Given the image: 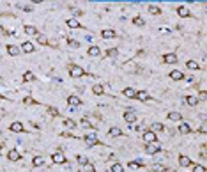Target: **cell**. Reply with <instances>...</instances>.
<instances>
[{"label": "cell", "instance_id": "603a6c76", "mask_svg": "<svg viewBox=\"0 0 207 172\" xmlns=\"http://www.w3.org/2000/svg\"><path fill=\"white\" fill-rule=\"evenodd\" d=\"M7 53L9 55H18L20 53V48L16 45H7Z\"/></svg>", "mask_w": 207, "mask_h": 172}, {"label": "cell", "instance_id": "7bdbcfd3", "mask_svg": "<svg viewBox=\"0 0 207 172\" xmlns=\"http://www.w3.org/2000/svg\"><path fill=\"white\" fill-rule=\"evenodd\" d=\"M193 172H205L204 165H193Z\"/></svg>", "mask_w": 207, "mask_h": 172}, {"label": "cell", "instance_id": "74e56055", "mask_svg": "<svg viewBox=\"0 0 207 172\" xmlns=\"http://www.w3.org/2000/svg\"><path fill=\"white\" fill-rule=\"evenodd\" d=\"M76 160H78V163H80V165H82V167H83V165H87V163H89V160H87V158H85V156H82V155H78V156H76Z\"/></svg>", "mask_w": 207, "mask_h": 172}, {"label": "cell", "instance_id": "30bf717a", "mask_svg": "<svg viewBox=\"0 0 207 172\" xmlns=\"http://www.w3.org/2000/svg\"><path fill=\"white\" fill-rule=\"evenodd\" d=\"M135 98H138L140 101H144V103H145V101H149V99H151V94H149L147 91H136V96H135Z\"/></svg>", "mask_w": 207, "mask_h": 172}, {"label": "cell", "instance_id": "4dcf8cb0", "mask_svg": "<svg viewBox=\"0 0 207 172\" xmlns=\"http://www.w3.org/2000/svg\"><path fill=\"white\" fill-rule=\"evenodd\" d=\"M36 39H37L39 45H48V37L43 36V34H37V36H36Z\"/></svg>", "mask_w": 207, "mask_h": 172}, {"label": "cell", "instance_id": "b9f144b4", "mask_svg": "<svg viewBox=\"0 0 207 172\" xmlns=\"http://www.w3.org/2000/svg\"><path fill=\"white\" fill-rule=\"evenodd\" d=\"M23 103H25V105H36L37 101H34L30 96H27V98H23Z\"/></svg>", "mask_w": 207, "mask_h": 172}, {"label": "cell", "instance_id": "5b68a950", "mask_svg": "<svg viewBox=\"0 0 207 172\" xmlns=\"http://www.w3.org/2000/svg\"><path fill=\"white\" fill-rule=\"evenodd\" d=\"M34 50H36V46L32 45L30 41H25V43L21 45V48H20V52H25V53H32Z\"/></svg>", "mask_w": 207, "mask_h": 172}, {"label": "cell", "instance_id": "ba28073f", "mask_svg": "<svg viewBox=\"0 0 207 172\" xmlns=\"http://www.w3.org/2000/svg\"><path fill=\"white\" fill-rule=\"evenodd\" d=\"M144 140H145L147 144H154V142H156V133L151 131V130H149V131H144Z\"/></svg>", "mask_w": 207, "mask_h": 172}, {"label": "cell", "instance_id": "ac0fdd59", "mask_svg": "<svg viewBox=\"0 0 207 172\" xmlns=\"http://www.w3.org/2000/svg\"><path fill=\"white\" fill-rule=\"evenodd\" d=\"M179 163H181V167H190V165H193V162H191L188 156H184V155L179 158Z\"/></svg>", "mask_w": 207, "mask_h": 172}, {"label": "cell", "instance_id": "f1b7e54d", "mask_svg": "<svg viewBox=\"0 0 207 172\" xmlns=\"http://www.w3.org/2000/svg\"><path fill=\"white\" fill-rule=\"evenodd\" d=\"M168 119H170V121H179V122H181L182 115H181L179 112H170V114H168Z\"/></svg>", "mask_w": 207, "mask_h": 172}, {"label": "cell", "instance_id": "277c9868", "mask_svg": "<svg viewBox=\"0 0 207 172\" xmlns=\"http://www.w3.org/2000/svg\"><path fill=\"white\" fill-rule=\"evenodd\" d=\"M136 119H138V115H136V112H135V110H126V112H124V121H126V122L133 124Z\"/></svg>", "mask_w": 207, "mask_h": 172}, {"label": "cell", "instance_id": "484cf974", "mask_svg": "<svg viewBox=\"0 0 207 172\" xmlns=\"http://www.w3.org/2000/svg\"><path fill=\"white\" fill-rule=\"evenodd\" d=\"M99 53H101L99 46H89V55H92V57H98Z\"/></svg>", "mask_w": 207, "mask_h": 172}, {"label": "cell", "instance_id": "7c38bea8", "mask_svg": "<svg viewBox=\"0 0 207 172\" xmlns=\"http://www.w3.org/2000/svg\"><path fill=\"white\" fill-rule=\"evenodd\" d=\"M66 23H67L69 29H80V27H82V25H80V21H78L76 18H67Z\"/></svg>", "mask_w": 207, "mask_h": 172}, {"label": "cell", "instance_id": "d4e9b609", "mask_svg": "<svg viewBox=\"0 0 207 172\" xmlns=\"http://www.w3.org/2000/svg\"><path fill=\"white\" fill-rule=\"evenodd\" d=\"M36 80V75L32 71H25V75H23V82H34Z\"/></svg>", "mask_w": 207, "mask_h": 172}, {"label": "cell", "instance_id": "9a60e30c", "mask_svg": "<svg viewBox=\"0 0 207 172\" xmlns=\"http://www.w3.org/2000/svg\"><path fill=\"white\" fill-rule=\"evenodd\" d=\"M179 131L182 133V135H186V133H191V128H190V124H186V122H179Z\"/></svg>", "mask_w": 207, "mask_h": 172}, {"label": "cell", "instance_id": "ffe728a7", "mask_svg": "<svg viewBox=\"0 0 207 172\" xmlns=\"http://www.w3.org/2000/svg\"><path fill=\"white\" fill-rule=\"evenodd\" d=\"M92 92H94L96 96H101L105 92V87H103V85H99V83H96L94 87H92Z\"/></svg>", "mask_w": 207, "mask_h": 172}, {"label": "cell", "instance_id": "7dc6e473", "mask_svg": "<svg viewBox=\"0 0 207 172\" xmlns=\"http://www.w3.org/2000/svg\"><path fill=\"white\" fill-rule=\"evenodd\" d=\"M73 13H75V14H76V16H82V14H83V13H82V11H80V9H73Z\"/></svg>", "mask_w": 207, "mask_h": 172}, {"label": "cell", "instance_id": "e0dca14e", "mask_svg": "<svg viewBox=\"0 0 207 172\" xmlns=\"http://www.w3.org/2000/svg\"><path fill=\"white\" fill-rule=\"evenodd\" d=\"M170 78L172 80H182L184 78V73L179 71V69H174V71H170Z\"/></svg>", "mask_w": 207, "mask_h": 172}, {"label": "cell", "instance_id": "8992f818", "mask_svg": "<svg viewBox=\"0 0 207 172\" xmlns=\"http://www.w3.org/2000/svg\"><path fill=\"white\" fill-rule=\"evenodd\" d=\"M11 131H14V133H23V131H25V128H23V124H21L20 121H14V122H11Z\"/></svg>", "mask_w": 207, "mask_h": 172}, {"label": "cell", "instance_id": "52a82bcc", "mask_svg": "<svg viewBox=\"0 0 207 172\" xmlns=\"http://www.w3.org/2000/svg\"><path fill=\"white\" fill-rule=\"evenodd\" d=\"M145 151H147V155H156V153L161 151V145H158L156 142H154V144H149V145L145 147Z\"/></svg>", "mask_w": 207, "mask_h": 172}, {"label": "cell", "instance_id": "8d00e7d4", "mask_svg": "<svg viewBox=\"0 0 207 172\" xmlns=\"http://www.w3.org/2000/svg\"><path fill=\"white\" fill-rule=\"evenodd\" d=\"M149 13L151 14H161V9L158 6H149Z\"/></svg>", "mask_w": 207, "mask_h": 172}, {"label": "cell", "instance_id": "cb8c5ba5", "mask_svg": "<svg viewBox=\"0 0 207 172\" xmlns=\"http://www.w3.org/2000/svg\"><path fill=\"white\" fill-rule=\"evenodd\" d=\"M108 135H110V137H121V135H122V130H121V128H110Z\"/></svg>", "mask_w": 207, "mask_h": 172}, {"label": "cell", "instance_id": "bcb514c9", "mask_svg": "<svg viewBox=\"0 0 207 172\" xmlns=\"http://www.w3.org/2000/svg\"><path fill=\"white\" fill-rule=\"evenodd\" d=\"M205 130H207V126H205V122L200 126V133H205Z\"/></svg>", "mask_w": 207, "mask_h": 172}, {"label": "cell", "instance_id": "5bb4252c", "mask_svg": "<svg viewBox=\"0 0 207 172\" xmlns=\"http://www.w3.org/2000/svg\"><path fill=\"white\" fill-rule=\"evenodd\" d=\"M163 60H165L167 64H175V62H177V55H175V53H165V55H163Z\"/></svg>", "mask_w": 207, "mask_h": 172}, {"label": "cell", "instance_id": "c3c4849f", "mask_svg": "<svg viewBox=\"0 0 207 172\" xmlns=\"http://www.w3.org/2000/svg\"><path fill=\"white\" fill-rule=\"evenodd\" d=\"M205 98H207V94H205V91H202V92H200V99L205 101Z\"/></svg>", "mask_w": 207, "mask_h": 172}, {"label": "cell", "instance_id": "44dd1931", "mask_svg": "<svg viewBox=\"0 0 207 172\" xmlns=\"http://www.w3.org/2000/svg\"><path fill=\"white\" fill-rule=\"evenodd\" d=\"M165 130V126L163 124H161V122H152V126H151V131H163Z\"/></svg>", "mask_w": 207, "mask_h": 172}, {"label": "cell", "instance_id": "2e32d148", "mask_svg": "<svg viewBox=\"0 0 207 172\" xmlns=\"http://www.w3.org/2000/svg\"><path fill=\"white\" fill-rule=\"evenodd\" d=\"M67 103L71 105L73 108H76V106H78L82 101H80V98H78V96H69V98H67Z\"/></svg>", "mask_w": 207, "mask_h": 172}, {"label": "cell", "instance_id": "7a4b0ae2", "mask_svg": "<svg viewBox=\"0 0 207 172\" xmlns=\"http://www.w3.org/2000/svg\"><path fill=\"white\" fill-rule=\"evenodd\" d=\"M69 75H71L73 78H80V76L85 75V71L80 66H76V64H69Z\"/></svg>", "mask_w": 207, "mask_h": 172}, {"label": "cell", "instance_id": "3957f363", "mask_svg": "<svg viewBox=\"0 0 207 172\" xmlns=\"http://www.w3.org/2000/svg\"><path fill=\"white\" fill-rule=\"evenodd\" d=\"M52 160H53V163H57V165H64V163H66V156L62 155V151H55V153L52 155Z\"/></svg>", "mask_w": 207, "mask_h": 172}, {"label": "cell", "instance_id": "8fae6325", "mask_svg": "<svg viewBox=\"0 0 207 172\" xmlns=\"http://www.w3.org/2000/svg\"><path fill=\"white\" fill-rule=\"evenodd\" d=\"M7 158H9L11 162H18V160H21V155L16 151V149H11V151L7 153Z\"/></svg>", "mask_w": 207, "mask_h": 172}, {"label": "cell", "instance_id": "d6a6232c", "mask_svg": "<svg viewBox=\"0 0 207 172\" xmlns=\"http://www.w3.org/2000/svg\"><path fill=\"white\" fill-rule=\"evenodd\" d=\"M110 170H112V172H124V167H122L121 163H113Z\"/></svg>", "mask_w": 207, "mask_h": 172}, {"label": "cell", "instance_id": "f546056e", "mask_svg": "<svg viewBox=\"0 0 207 172\" xmlns=\"http://www.w3.org/2000/svg\"><path fill=\"white\" fill-rule=\"evenodd\" d=\"M152 170H154V172H167V167L161 165V163H154V165H152Z\"/></svg>", "mask_w": 207, "mask_h": 172}, {"label": "cell", "instance_id": "f907efd6", "mask_svg": "<svg viewBox=\"0 0 207 172\" xmlns=\"http://www.w3.org/2000/svg\"><path fill=\"white\" fill-rule=\"evenodd\" d=\"M0 96H2V94H0Z\"/></svg>", "mask_w": 207, "mask_h": 172}, {"label": "cell", "instance_id": "1f68e13d", "mask_svg": "<svg viewBox=\"0 0 207 172\" xmlns=\"http://www.w3.org/2000/svg\"><path fill=\"white\" fill-rule=\"evenodd\" d=\"M80 172H96V167L89 162L87 165H83V170H80Z\"/></svg>", "mask_w": 207, "mask_h": 172}, {"label": "cell", "instance_id": "681fc988", "mask_svg": "<svg viewBox=\"0 0 207 172\" xmlns=\"http://www.w3.org/2000/svg\"><path fill=\"white\" fill-rule=\"evenodd\" d=\"M108 55H117V50H115V48L113 50H108Z\"/></svg>", "mask_w": 207, "mask_h": 172}, {"label": "cell", "instance_id": "83f0119b", "mask_svg": "<svg viewBox=\"0 0 207 172\" xmlns=\"http://www.w3.org/2000/svg\"><path fill=\"white\" fill-rule=\"evenodd\" d=\"M32 165H34V167H41V165H44V158H43V156H34Z\"/></svg>", "mask_w": 207, "mask_h": 172}, {"label": "cell", "instance_id": "d590c367", "mask_svg": "<svg viewBox=\"0 0 207 172\" xmlns=\"http://www.w3.org/2000/svg\"><path fill=\"white\" fill-rule=\"evenodd\" d=\"M80 126H82V128H87V130H92V124H90V121H87V119H82V121H80Z\"/></svg>", "mask_w": 207, "mask_h": 172}, {"label": "cell", "instance_id": "e575fe53", "mask_svg": "<svg viewBox=\"0 0 207 172\" xmlns=\"http://www.w3.org/2000/svg\"><path fill=\"white\" fill-rule=\"evenodd\" d=\"M186 66H188V69H198V62H195V60H188L186 62Z\"/></svg>", "mask_w": 207, "mask_h": 172}, {"label": "cell", "instance_id": "f6af8a7d", "mask_svg": "<svg viewBox=\"0 0 207 172\" xmlns=\"http://www.w3.org/2000/svg\"><path fill=\"white\" fill-rule=\"evenodd\" d=\"M69 46H73V48H78V46H80V43H78V41H69Z\"/></svg>", "mask_w": 207, "mask_h": 172}, {"label": "cell", "instance_id": "6da1fadb", "mask_svg": "<svg viewBox=\"0 0 207 172\" xmlns=\"http://www.w3.org/2000/svg\"><path fill=\"white\" fill-rule=\"evenodd\" d=\"M85 142H87L89 147H92V145H99V144H101L99 138H98V133H96V131H89V133L85 135Z\"/></svg>", "mask_w": 207, "mask_h": 172}, {"label": "cell", "instance_id": "4fadbf2b", "mask_svg": "<svg viewBox=\"0 0 207 172\" xmlns=\"http://www.w3.org/2000/svg\"><path fill=\"white\" fill-rule=\"evenodd\" d=\"M177 14L182 16V18H188L191 13H190V9H188L186 6H179V7H177Z\"/></svg>", "mask_w": 207, "mask_h": 172}, {"label": "cell", "instance_id": "4316f807", "mask_svg": "<svg viewBox=\"0 0 207 172\" xmlns=\"http://www.w3.org/2000/svg\"><path fill=\"white\" fill-rule=\"evenodd\" d=\"M124 96H126V98H135V96H136V89H133V87L124 89Z\"/></svg>", "mask_w": 207, "mask_h": 172}, {"label": "cell", "instance_id": "f35d334b", "mask_svg": "<svg viewBox=\"0 0 207 172\" xmlns=\"http://www.w3.org/2000/svg\"><path fill=\"white\" fill-rule=\"evenodd\" d=\"M133 23L138 25V27H144V25H145V21H144L142 18H133Z\"/></svg>", "mask_w": 207, "mask_h": 172}, {"label": "cell", "instance_id": "ee69618b", "mask_svg": "<svg viewBox=\"0 0 207 172\" xmlns=\"http://www.w3.org/2000/svg\"><path fill=\"white\" fill-rule=\"evenodd\" d=\"M18 7H20V9H23V11H27V13H30V11H32V6H23V4H18Z\"/></svg>", "mask_w": 207, "mask_h": 172}, {"label": "cell", "instance_id": "ab89813d", "mask_svg": "<svg viewBox=\"0 0 207 172\" xmlns=\"http://www.w3.org/2000/svg\"><path fill=\"white\" fill-rule=\"evenodd\" d=\"M48 114L53 115V117H57V115H59V110L55 108V106H48Z\"/></svg>", "mask_w": 207, "mask_h": 172}, {"label": "cell", "instance_id": "60d3db41", "mask_svg": "<svg viewBox=\"0 0 207 172\" xmlns=\"http://www.w3.org/2000/svg\"><path fill=\"white\" fill-rule=\"evenodd\" d=\"M129 167L131 169H140V167H144V163L142 162H129Z\"/></svg>", "mask_w": 207, "mask_h": 172}, {"label": "cell", "instance_id": "9c48e42d", "mask_svg": "<svg viewBox=\"0 0 207 172\" xmlns=\"http://www.w3.org/2000/svg\"><path fill=\"white\" fill-rule=\"evenodd\" d=\"M101 37H103V39H112V37H117V32L112 30V29H105V30H101Z\"/></svg>", "mask_w": 207, "mask_h": 172}, {"label": "cell", "instance_id": "7402d4cb", "mask_svg": "<svg viewBox=\"0 0 207 172\" xmlns=\"http://www.w3.org/2000/svg\"><path fill=\"white\" fill-rule=\"evenodd\" d=\"M25 34L29 36H37V29L34 25H25Z\"/></svg>", "mask_w": 207, "mask_h": 172}, {"label": "cell", "instance_id": "d6986e66", "mask_svg": "<svg viewBox=\"0 0 207 172\" xmlns=\"http://www.w3.org/2000/svg\"><path fill=\"white\" fill-rule=\"evenodd\" d=\"M184 101H186L190 106H195V105H198V98H197V96H186V98H184Z\"/></svg>", "mask_w": 207, "mask_h": 172}, {"label": "cell", "instance_id": "836d02e7", "mask_svg": "<svg viewBox=\"0 0 207 172\" xmlns=\"http://www.w3.org/2000/svg\"><path fill=\"white\" fill-rule=\"evenodd\" d=\"M64 126H66V128H69V130H73V128H75L76 124H75V121H73V119H64Z\"/></svg>", "mask_w": 207, "mask_h": 172}]
</instances>
